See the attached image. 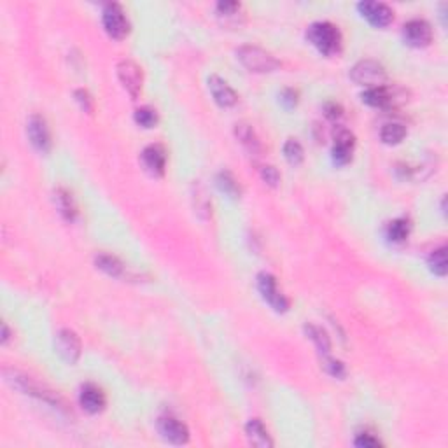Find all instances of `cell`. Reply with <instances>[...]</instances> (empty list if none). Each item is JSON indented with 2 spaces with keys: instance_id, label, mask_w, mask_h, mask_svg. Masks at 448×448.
Returning a JSON list of instances; mask_svg holds the SVG:
<instances>
[{
  "instance_id": "cell-31",
  "label": "cell",
  "mask_w": 448,
  "mask_h": 448,
  "mask_svg": "<svg viewBox=\"0 0 448 448\" xmlns=\"http://www.w3.org/2000/svg\"><path fill=\"white\" fill-rule=\"evenodd\" d=\"M193 200H195V208H197L198 214L208 215V210H210V200H208V197L205 195L204 188H197V193H195Z\"/></svg>"
},
{
  "instance_id": "cell-11",
  "label": "cell",
  "mask_w": 448,
  "mask_h": 448,
  "mask_svg": "<svg viewBox=\"0 0 448 448\" xmlns=\"http://www.w3.org/2000/svg\"><path fill=\"white\" fill-rule=\"evenodd\" d=\"M118 78L130 97L138 98L142 91V69L134 60H121L118 63Z\"/></svg>"
},
{
  "instance_id": "cell-25",
  "label": "cell",
  "mask_w": 448,
  "mask_h": 448,
  "mask_svg": "<svg viewBox=\"0 0 448 448\" xmlns=\"http://www.w3.org/2000/svg\"><path fill=\"white\" fill-rule=\"evenodd\" d=\"M410 230H411V224L406 217L394 219L393 222L387 224V238H389L391 242L400 244V242L406 240L408 235H410Z\"/></svg>"
},
{
  "instance_id": "cell-15",
  "label": "cell",
  "mask_w": 448,
  "mask_h": 448,
  "mask_svg": "<svg viewBox=\"0 0 448 448\" xmlns=\"http://www.w3.org/2000/svg\"><path fill=\"white\" fill-rule=\"evenodd\" d=\"M208 89H210L215 104L221 105V107L230 109L233 107V105H237L238 95L235 93V89L231 88L224 79L219 78V75H210V78H208Z\"/></svg>"
},
{
  "instance_id": "cell-1",
  "label": "cell",
  "mask_w": 448,
  "mask_h": 448,
  "mask_svg": "<svg viewBox=\"0 0 448 448\" xmlns=\"http://www.w3.org/2000/svg\"><path fill=\"white\" fill-rule=\"evenodd\" d=\"M6 378L11 382L16 389L21 391L23 394H26V396L37 397L39 401H42V403L56 408V410L63 411V413H67L69 411L67 403H65V400H63L62 396H58L55 391L48 389L46 386H42V384L35 382L34 378L26 377V375L19 373V371H9V370H6Z\"/></svg>"
},
{
  "instance_id": "cell-37",
  "label": "cell",
  "mask_w": 448,
  "mask_h": 448,
  "mask_svg": "<svg viewBox=\"0 0 448 448\" xmlns=\"http://www.w3.org/2000/svg\"><path fill=\"white\" fill-rule=\"evenodd\" d=\"M9 338H11V331H9V328H8V324H2V343H8L9 341Z\"/></svg>"
},
{
  "instance_id": "cell-21",
  "label": "cell",
  "mask_w": 448,
  "mask_h": 448,
  "mask_svg": "<svg viewBox=\"0 0 448 448\" xmlns=\"http://www.w3.org/2000/svg\"><path fill=\"white\" fill-rule=\"evenodd\" d=\"M53 200H55L56 210L60 212V215H62L65 221L72 222L78 217V205H75L74 198H72V195L69 193L67 189H56L55 195H53Z\"/></svg>"
},
{
  "instance_id": "cell-26",
  "label": "cell",
  "mask_w": 448,
  "mask_h": 448,
  "mask_svg": "<svg viewBox=\"0 0 448 448\" xmlns=\"http://www.w3.org/2000/svg\"><path fill=\"white\" fill-rule=\"evenodd\" d=\"M215 184H217V188L221 189L222 193L228 195L230 198L240 197V184H238L237 179L233 177L231 172H226V170L219 172L217 177H215Z\"/></svg>"
},
{
  "instance_id": "cell-24",
  "label": "cell",
  "mask_w": 448,
  "mask_h": 448,
  "mask_svg": "<svg viewBox=\"0 0 448 448\" xmlns=\"http://www.w3.org/2000/svg\"><path fill=\"white\" fill-rule=\"evenodd\" d=\"M404 137H406V128L401 123H387V125L382 126L380 138L384 144L396 145L403 142Z\"/></svg>"
},
{
  "instance_id": "cell-19",
  "label": "cell",
  "mask_w": 448,
  "mask_h": 448,
  "mask_svg": "<svg viewBox=\"0 0 448 448\" xmlns=\"http://www.w3.org/2000/svg\"><path fill=\"white\" fill-rule=\"evenodd\" d=\"M235 135H237L238 142L242 144V147L252 156H260L263 152V145H261L260 137L256 135L254 128L247 123H237L235 125Z\"/></svg>"
},
{
  "instance_id": "cell-36",
  "label": "cell",
  "mask_w": 448,
  "mask_h": 448,
  "mask_svg": "<svg viewBox=\"0 0 448 448\" xmlns=\"http://www.w3.org/2000/svg\"><path fill=\"white\" fill-rule=\"evenodd\" d=\"M280 104L285 109H293L298 104V91H294L293 88H285L280 93Z\"/></svg>"
},
{
  "instance_id": "cell-6",
  "label": "cell",
  "mask_w": 448,
  "mask_h": 448,
  "mask_svg": "<svg viewBox=\"0 0 448 448\" xmlns=\"http://www.w3.org/2000/svg\"><path fill=\"white\" fill-rule=\"evenodd\" d=\"M102 23H104V28L112 39H125L126 35L130 34V21L125 16V11L119 4L116 2H109L105 4L104 11H102Z\"/></svg>"
},
{
  "instance_id": "cell-3",
  "label": "cell",
  "mask_w": 448,
  "mask_h": 448,
  "mask_svg": "<svg viewBox=\"0 0 448 448\" xmlns=\"http://www.w3.org/2000/svg\"><path fill=\"white\" fill-rule=\"evenodd\" d=\"M237 60L247 71L256 72V74H268L280 67V62L270 51L260 46H240L237 49Z\"/></svg>"
},
{
  "instance_id": "cell-29",
  "label": "cell",
  "mask_w": 448,
  "mask_h": 448,
  "mask_svg": "<svg viewBox=\"0 0 448 448\" xmlns=\"http://www.w3.org/2000/svg\"><path fill=\"white\" fill-rule=\"evenodd\" d=\"M134 118L135 123H137L138 126H142V128H152V126L158 125V112L152 107H147V105L137 109Z\"/></svg>"
},
{
  "instance_id": "cell-34",
  "label": "cell",
  "mask_w": 448,
  "mask_h": 448,
  "mask_svg": "<svg viewBox=\"0 0 448 448\" xmlns=\"http://www.w3.org/2000/svg\"><path fill=\"white\" fill-rule=\"evenodd\" d=\"M356 447L359 448H377V447H382V441L378 440V438H375L373 434L368 433V431H364V433H359L356 438Z\"/></svg>"
},
{
  "instance_id": "cell-28",
  "label": "cell",
  "mask_w": 448,
  "mask_h": 448,
  "mask_svg": "<svg viewBox=\"0 0 448 448\" xmlns=\"http://www.w3.org/2000/svg\"><path fill=\"white\" fill-rule=\"evenodd\" d=\"M429 268L438 277H445L447 275V249L440 247L436 251H433V254L429 256Z\"/></svg>"
},
{
  "instance_id": "cell-35",
  "label": "cell",
  "mask_w": 448,
  "mask_h": 448,
  "mask_svg": "<svg viewBox=\"0 0 448 448\" xmlns=\"http://www.w3.org/2000/svg\"><path fill=\"white\" fill-rule=\"evenodd\" d=\"M324 116L330 121H338V119L343 118V107L337 102H328V104H324Z\"/></svg>"
},
{
  "instance_id": "cell-27",
  "label": "cell",
  "mask_w": 448,
  "mask_h": 448,
  "mask_svg": "<svg viewBox=\"0 0 448 448\" xmlns=\"http://www.w3.org/2000/svg\"><path fill=\"white\" fill-rule=\"evenodd\" d=\"M284 158L287 159L289 165H300L305 158V151L301 147V144L294 138H287V142L284 144Z\"/></svg>"
},
{
  "instance_id": "cell-5",
  "label": "cell",
  "mask_w": 448,
  "mask_h": 448,
  "mask_svg": "<svg viewBox=\"0 0 448 448\" xmlns=\"http://www.w3.org/2000/svg\"><path fill=\"white\" fill-rule=\"evenodd\" d=\"M361 100L370 107L391 109L394 105L406 100V95L401 88H391V86H377V88L364 89Z\"/></svg>"
},
{
  "instance_id": "cell-33",
  "label": "cell",
  "mask_w": 448,
  "mask_h": 448,
  "mask_svg": "<svg viewBox=\"0 0 448 448\" xmlns=\"http://www.w3.org/2000/svg\"><path fill=\"white\" fill-rule=\"evenodd\" d=\"M260 172H261V179H263L268 186L277 188L278 182H280V174H278V170L274 167V165H263Z\"/></svg>"
},
{
  "instance_id": "cell-20",
  "label": "cell",
  "mask_w": 448,
  "mask_h": 448,
  "mask_svg": "<svg viewBox=\"0 0 448 448\" xmlns=\"http://www.w3.org/2000/svg\"><path fill=\"white\" fill-rule=\"evenodd\" d=\"M245 434H247V440L252 447H258V448L274 447V440H271L267 427H265V424L261 422L260 419H251L247 424H245Z\"/></svg>"
},
{
  "instance_id": "cell-10",
  "label": "cell",
  "mask_w": 448,
  "mask_h": 448,
  "mask_svg": "<svg viewBox=\"0 0 448 448\" xmlns=\"http://www.w3.org/2000/svg\"><path fill=\"white\" fill-rule=\"evenodd\" d=\"M26 134H28L30 144L34 145L39 152H48L51 149V132H49L48 121L42 116H30L28 123H26Z\"/></svg>"
},
{
  "instance_id": "cell-13",
  "label": "cell",
  "mask_w": 448,
  "mask_h": 448,
  "mask_svg": "<svg viewBox=\"0 0 448 448\" xmlns=\"http://www.w3.org/2000/svg\"><path fill=\"white\" fill-rule=\"evenodd\" d=\"M357 9H359V12L363 15V18H366L368 21H370V25L377 26V28L389 26L394 19L393 9L387 4H382V2L366 0V2H359Z\"/></svg>"
},
{
  "instance_id": "cell-12",
  "label": "cell",
  "mask_w": 448,
  "mask_h": 448,
  "mask_svg": "<svg viewBox=\"0 0 448 448\" xmlns=\"http://www.w3.org/2000/svg\"><path fill=\"white\" fill-rule=\"evenodd\" d=\"M158 433L161 434L163 440H167L172 445H186L189 441V429L184 422L172 417V415H163L158 419Z\"/></svg>"
},
{
  "instance_id": "cell-9",
  "label": "cell",
  "mask_w": 448,
  "mask_h": 448,
  "mask_svg": "<svg viewBox=\"0 0 448 448\" xmlns=\"http://www.w3.org/2000/svg\"><path fill=\"white\" fill-rule=\"evenodd\" d=\"M403 39L411 48H426L433 41V28L426 19H410L403 26Z\"/></svg>"
},
{
  "instance_id": "cell-14",
  "label": "cell",
  "mask_w": 448,
  "mask_h": 448,
  "mask_svg": "<svg viewBox=\"0 0 448 448\" xmlns=\"http://www.w3.org/2000/svg\"><path fill=\"white\" fill-rule=\"evenodd\" d=\"M354 145H356V138H354L352 132H348L347 128L338 126L337 130H334V144H333V151H331L334 163L340 165V167L341 165H347L352 159Z\"/></svg>"
},
{
  "instance_id": "cell-17",
  "label": "cell",
  "mask_w": 448,
  "mask_h": 448,
  "mask_svg": "<svg viewBox=\"0 0 448 448\" xmlns=\"http://www.w3.org/2000/svg\"><path fill=\"white\" fill-rule=\"evenodd\" d=\"M79 403H81L82 410H86L91 415H97L104 410L107 400H105V394L102 393L100 387L86 384V386L81 387V393H79Z\"/></svg>"
},
{
  "instance_id": "cell-7",
  "label": "cell",
  "mask_w": 448,
  "mask_h": 448,
  "mask_svg": "<svg viewBox=\"0 0 448 448\" xmlns=\"http://www.w3.org/2000/svg\"><path fill=\"white\" fill-rule=\"evenodd\" d=\"M258 291H260L263 300L267 301L275 312H280V314L287 312V308H289V300L278 289L277 278H275L274 275L267 274V271L258 275Z\"/></svg>"
},
{
  "instance_id": "cell-16",
  "label": "cell",
  "mask_w": 448,
  "mask_h": 448,
  "mask_svg": "<svg viewBox=\"0 0 448 448\" xmlns=\"http://www.w3.org/2000/svg\"><path fill=\"white\" fill-rule=\"evenodd\" d=\"M142 165L145 167V170L151 175H156V177H161L165 174V168H167V152L161 145H147V147L142 151L141 154Z\"/></svg>"
},
{
  "instance_id": "cell-8",
  "label": "cell",
  "mask_w": 448,
  "mask_h": 448,
  "mask_svg": "<svg viewBox=\"0 0 448 448\" xmlns=\"http://www.w3.org/2000/svg\"><path fill=\"white\" fill-rule=\"evenodd\" d=\"M55 350L63 363L75 364L81 357V338L72 330H60L55 337Z\"/></svg>"
},
{
  "instance_id": "cell-23",
  "label": "cell",
  "mask_w": 448,
  "mask_h": 448,
  "mask_svg": "<svg viewBox=\"0 0 448 448\" xmlns=\"http://www.w3.org/2000/svg\"><path fill=\"white\" fill-rule=\"evenodd\" d=\"M305 334L314 341V345L317 347V350L324 356H328L331 352V340L328 337L326 331L321 326H315V324H305Z\"/></svg>"
},
{
  "instance_id": "cell-32",
  "label": "cell",
  "mask_w": 448,
  "mask_h": 448,
  "mask_svg": "<svg viewBox=\"0 0 448 448\" xmlns=\"http://www.w3.org/2000/svg\"><path fill=\"white\" fill-rule=\"evenodd\" d=\"M74 97L75 100H78V104L81 105L82 111L88 112V114H91V112L95 111V100H93L91 95H89L86 89H75Z\"/></svg>"
},
{
  "instance_id": "cell-18",
  "label": "cell",
  "mask_w": 448,
  "mask_h": 448,
  "mask_svg": "<svg viewBox=\"0 0 448 448\" xmlns=\"http://www.w3.org/2000/svg\"><path fill=\"white\" fill-rule=\"evenodd\" d=\"M215 12H217L219 21L224 26H231V28H237L242 23L245 21L244 9L238 2H230V0H224V2H219L215 6Z\"/></svg>"
},
{
  "instance_id": "cell-22",
  "label": "cell",
  "mask_w": 448,
  "mask_h": 448,
  "mask_svg": "<svg viewBox=\"0 0 448 448\" xmlns=\"http://www.w3.org/2000/svg\"><path fill=\"white\" fill-rule=\"evenodd\" d=\"M95 265H97L98 270H102L104 274H107L109 277H121L125 274V265L112 254H105V252H100V254L95 258Z\"/></svg>"
},
{
  "instance_id": "cell-2",
  "label": "cell",
  "mask_w": 448,
  "mask_h": 448,
  "mask_svg": "<svg viewBox=\"0 0 448 448\" xmlns=\"http://www.w3.org/2000/svg\"><path fill=\"white\" fill-rule=\"evenodd\" d=\"M307 39L319 53L324 56H337L341 53V39L340 30L337 25L330 21H315L308 26Z\"/></svg>"
},
{
  "instance_id": "cell-4",
  "label": "cell",
  "mask_w": 448,
  "mask_h": 448,
  "mask_svg": "<svg viewBox=\"0 0 448 448\" xmlns=\"http://www.w3.org/2000/svg\"><path fill=\"white\" fill-rule=\"evenodd\" d=\"M350 79L356 84L364 88H377V86H386L387 72L384 65L375 60H363L356 63L350 71Z\"/></svg>"
},
{
  "instance_id": "cell-30",
  "label": "cell",
  "mask_w": 448,
  "mask_h": 448,
  "mask_svg": "<svg viewBox=\"0 0 448 448\" xmlns=\"http://www.w3.org/2000/svg\"><path fill=\"white\" fill-rule=\"evenodd\" d=\"M323 368L326 370L328 375L334 378H343L347 375V370H345V364L338 359H331V357H326L324 359Z\"/></svg>"
}]
</instances>
